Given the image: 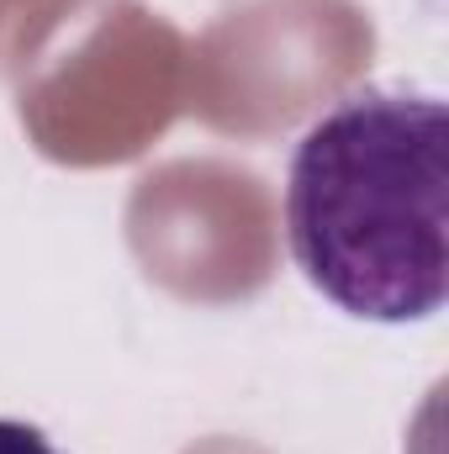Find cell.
Instances as JSON below:
<instances>
[{"label":"cell","instance_id":"1","mask_svg":"<svg viewBox=\"0 0 449 454\" xmlns=\"http://www.w3.org/2000/svg\"><path fill=\"white\" fill-rule=\"evenodd\" d=\"M286 232L302 275L354 317L418 323L449 291V116L434 96L338 101L291 159Z\"/></svg>","mask_w":449,"mask_h":454},{"label":"cell","instance_id":"2","mask_svg":"<svg viewBox=\"0 0 449 454\" xmlns=\"http://www.w3.org/2000/svg\"><path fill=\"white\" fill-rule=\"evenodd\" d=\"M0 454H59V450L48 444L43 428L16 423V418H0Z\"/></svg>","mask_w":449,"mask_h":454}]
</instances>
